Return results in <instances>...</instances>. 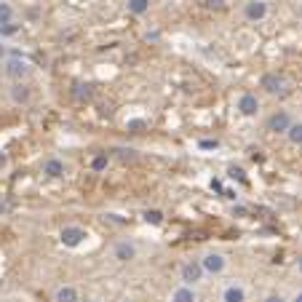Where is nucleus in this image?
<instances>
[{"label":"nucleus","mask_w":302,"mask_h":302,"mask_svg":"<svg viewBox=\"0 0 302 302\" xmlns=\"http://www.w3.org/2000/svg\"><path fill=\"white\" fill-rule=\"evenodd\" d=\"M179 275H182V284H184V286H193V284H198L206 273H203V268H201V260H190V262L182 265Z\"/></svg>","instance_id":"1"},{"label":"nucleus","mask_w":302,"mask_h":302,"mask_svg":"<svg viewBox=\"0 0 302 302\" xmlns=\"http://www.w3.org/2000/svg\"><path fill=\"white\" fill-rule=\"evenodd\" d=\"M260 88H265L268 94H284L286 91V78L284 75H278V73H265L260 78Z\"/></svg>","instance_id":"2"},{"label":"nucleus","mask_w":302,"mask_h":302,"mask_svg":"<svg viewBox=\"0 0 302 302\" xmlns=\"http://www.w3.org/2000/svg\"><path fill=\"white\" fill-rule=\"evenodd\" d=\"M59 241L64 243L67 249H75V246H80V243L86 241V230L78 227V225H67V227H62Z\"/></svg>","instance_id":"3"},{"label":"nucleus","mask_w":302,"mask_h":302,"mask_svg":"<svg viewBox=\"0 0 302 302\" xmlns=\"http://www.w3.org/2000/svg\"><path fill=\"white\" fill-rule=\"evenodd\" d=\"M201 268H203V273H208V275H219V273L227 268V260H225L219 251H208L206 257L201 260Z\"/></svg>","instance_id":"4"},{"label":"nucleus","mask_w":302,"mask_h":302,"mask_svg":"<svg viewBox=\"0 0 302 302\" xmlns=\"http://www.w3.org/2000/svg\"><path fill=\"white\" fill-rule=\"evenodd\" d=\"M6 75L14 80V83H21V80L30 75V64L25 59H8L6 62Z\"/></svg>","instance_id":"5"},{"label":"nucleus","mask_w":302,"mask_h":302,"mask_svg":"<svg viewBox=\"0 0 302 302\" xmlns=\"http://www.w3.org/2000/svg\"><path fill=\"white\" fill-rule=\"evenodd\" d=\"M292 123H294V121L289 118V112H273L270 118H268V131H273V134H286Z\"/></svg>","instance_id":"6"},{"label":"nucleus","mask_w":302,"mask_h":302,"mask_svg":"<svg viewBox=\"0 0 302 302\" xmlns=\"http://www.w3.org/2000/svg\"><path fill=\"white\" fill-rule=\"evenodd\" d=\"M238 112L246 115V118H251V115L260 112V99L254 94H241L238 97Z\"/></svg>","instance_id":"7"},{"label":"nucleus","mask_w":302,"mask_h":302,"mask_svg":"<svg viewBox=\"0 0 302 302\" xmlns=\"http://www.w3.org/2000/svg\"><path fill=\"white\" fill-rule=\"evenodd\" d=\"M243 14H246L249 21H260L268 16V3H262V0H249L246 8H243Z\"/></svg>","instance_id":"8"},{"label":"nucleus","mask_w":302,"mask_h":302,"mask_svg":"<svg viewBox=\"0 0 302 302\" xmlns=\"http://www.w3.org/2000/svg\"><path fill=\"white\" fill-rule=\"evenodd\" d=\"M112 254H115V260H118V262H131L136 257V246L131 241H121V243H115Z\"/></svg>","instance_id":"9"},{"label":"nucleus","mask_w":302,"mask_h":302,"mask_svg":"<svg viewBox=\"0 0 302 302\" xmlns=\"http://www.w3.org/2000/svg\"><path fill=\"white\" fill-rule=\"evenodd\" d=\"M43 174H45V177H51V179L62 177V174H64V164H62L59 158H49L43 164Z\"/></svg>","instance_id":"10"},{"label":"nucleus","mask_w":302,"mask_h":302,"mask_svg":"<svg viewBox=\"0 0 302 302\" xmlns=\"http://www.w3.org/2000/svg\"><path fill=\"white\" fill-rule=\"evenodd\" d=\"M11 99L16 104H27L30 102V86L27 83H14L11 86Z\"/></svg>","instance_id":"11"},{"label":"nucleus","mask_w":302,"mask_h":302,"mask_svg":"<svg viewBox=\"0 0 302 302\" xmlns=\"http://www.w3.org/2000/svg\"><path fill=\"white\" fill-rule=\"evenodd\" d=\"M171 302H198V297H195L193 292V286H179V289H174V294H171Z\"/></svg>","instance_id":"12"},{"label":"nucleus","mask_w":302,"mask_h":302,"mask_svg":"<svg viewBox=\"0 0 302 302\" xmlns=\"http://www.w3.org/2000/svg\"><path fill=\"white\" fill-rule=\"evenodd\" d=\"M222 302H246V292L233 284V286H227L222 292Z\"/></svg>","instance_id":"13"},{"label":"nucleus","mask_w":302,"mask_h":302,"mask_svg":"<svg viewBox=\"0 0 302 302\" xmlns=\"http://www.w3.org/2000/svg\"><path fill=\"white\" fill-rule=\"evenodd\" d=\"M54 302H78V289L75 286H59Z\"/></svg>","instance_id":"14"},{"label":"nucleus","mask_w":302,"mask_h":302,"mask_svg":"<svg viewBox=\"0 0 302 302\" xmlns=\"http://www.w3.org/2000/svg\"><path fill=\"white\" fill-rule=\"evenodd\" d=\"M126 8H129V14L142 16V14H147V11H150V0H129Z\"/></svg>","instance_id":"15"},{"label":"nucleus","mask_w":302,"mask_h":302,"mask_svg":"<svg viewBox=\"0 0 302 302\" xmlns=\"http://www.w3.org/2000/svg\"><path fill=\"white\" fill-rule=\"evenodd\" d=\"M286 139H289L294 147H302V123H292V126H289Z\"/></svg>","instance_id":"16"},{"label":"nucleus","mask_w":302,"mask_h":302,"mask_svg":"<svg viewBox=\"0 0 302 302\" xmlns=\"http://www.w3.org/2000/svg\"><path fill=\"white\" fill-rule=\"evenodd\" d=\"M73 97H75L78 102L91 99V86H88V83H75V86H73Z\"/></svg>","instance_id":"17"},{"label":"nucleus","mask_w":302,"mask_h":302,"mask_svg":"<svg viewBox=\"0 0 302 302\" xmlns=\"http://www.w3.org/2000/svg\"><path fill=\"white\" fill-rule=\"evenodd\" d=\"M107 164H110V158H107V153H99V155H94L91 158V171H104L107 169Z\"/></svg>","instance_id":"18"},{"label":"nucleus","mask_w":302,"mask_h":302,"mask_svg":"<svg viewBox=\"0 0 302 302\" xmlns=\"http://www.w3.org/2000/svg\"><path fill=\"white\" fill-rule=\"evenodd\" d=\"M142 217H145L147 225H160V222H164V212H160V208H147Z\"/></svg>","instance_id":"19"},{"label":"nucleus","mask_w":302,"mask_h":302,"mask_svg":"<svg viewBox=\"0 0 302 302\" xmlns=\"http://www.w3.org/2000/svg\"><path fill=\"white\" fill-rule=\"evenodd\" d=\"M14 21V8L8 3H0V25H11Z\"/></svg>","instance_id":"20"},{"label":"nucleus","mask_w":302,"mask_h":302,"mask_svg":"<svg viewBox=\"0 0 302 302\" xmlns=\"http://www.w3.org/2000/svg\"><path fill=\"white\" fill-rule=\"evenodd\" d=\"M145 129H147V121H142V118H134L126 123V131H131V134H142Z\"/></svg>","instance_id":"21"},{"label":"nucleus","mask_w":302,"mask_h":302,"mask_svg":"<svg viewBox=\"0 0 302 302\" xmlns=\"http://www.w3.org/2000/svg\"><path fill=\"white\" fill-rule=\"evenodd\" d=\"M115 153H118V158H121V160H134V158H136V153H134L131 147H129V150H126V147H118Z\"/></svg>","instance_id":"22"},{"label":"nucleus","mask_w":302,"mask_h":302,"mask_svg":"<svg viewBox=\"0 0 302 302\" xmlns=\"http://www.w3.org/2000/svg\"><path fill=\"white\" fill-rule=\"evenodd\" d=\"M198 147L201 150H214V147H219V142H217V139H201Z\"/></svg>","instance_id":"23"},{"label":"nucleus","mask_w":302,"mask_h":302,"mask_svg":"<svg viewBox=\"0 0 302 302\" xmlns=\"http://www.w3.org/2000/svg\"><path fill=\"white\" fill-rule=\"evenodd\" d=\"M230 177H233V179H238V182H243V179H246V177H243V169H238V166H230Z\"/></svg>","instance_id":"24"},{"label":"nucleus","mask_w":302,"mask_h":302,"mask_svg":"<svg viewBox=\"0 0 302 302\" xmlns=\"http://www.w3.org/2000/svg\"><path fill=\"white\" fill-rule=\"evenodd\" d=\"M19 30V25H14V21H11V25H0V35H14Z\"/></svg>","instance_id":"25"},{"label":"nucleus","mask_w":302,"mask_h":302,"mask_svg":"<svg viewBox=\"0 0 302 302\" xmlns=\"http://www.w3.org/2000/svg\"><path fill=\"white\" fill-rule=\"evenodd\" d=\"M206 8H225V0H206Z\"/></svg>","instance_id":"26"},{"label":"nucleus","mask_w":302,"mask_h":302,"mask_svg":"<svg viewBox=\"0 0 302 302\" xmlns=\"http://www.w3.org/2000/svg\"><path fill=\"white\" fill-rule=\"evenodd\" d=\"M265 302H286L281 294H270V297H265Z\"/></svg>","instance_id":"27"},{"label":"nucleus","mask_w":302,"mask_h":302,"mask_svg":"<svg viewBox=\"0 0 302 302\" xmlns=\"http://www.w3.org/2000/svg\"><path fill=\"white\" fill-rule=\"evenodd\" d=\"M297 268H299V273H302V257L297 260Z\"/></svg>","instance_id":"28"},{"label":"nucleus","mask_w":302,"mask_h":302,"mask_svg":"<svg viewBox=\"0 0 302 302\" xmlns=\"http://www.w3.org/2000/svg\"><path fill=\"white\" fill-rule=\"evenodd\" d=\"M294 302H302V292H299V294H297V297H294Z\"/></svg>","instance_id":"29"},{"label":"nucleus","mask_w":302,"mask_h":302,"mask_svg":"<svg viewBox=\"0 0 302 302\" xmlns=\"http://www.w3.org/2000/svg\"><path fill=\"white\" fill-rule=\"evenodd\" d=\"M6 54V45H0V56H3Z\"/></svg>","instance_id":"30"}]
</instances>
